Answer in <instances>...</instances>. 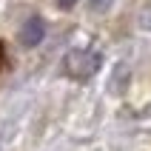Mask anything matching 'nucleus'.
<instances>
[{
	"label": "nucleus",
	"mask_w": 151,
	"mask_h": 151,
	"mask_svg": "<svg viewBox=\"0 0 151 151\" xmlns=\"http://www.w3.org/2000/svg\"><path fill=\"white\" fill-rule=\"evenodd\" d=\"M103 57L97 54V51L91 49H74L66 54V71L74 80H88V77L97 74V68H100Z\"/></svg>",
	"instance_id": "1"
},
{
	"label": "nucleus",
	"mask_w": 151,
	"mask_h": 151,
	"mask_svg": "<svg viewBox=\"0 0 151 151\" xmlns=\"http://www.w3.org/2000/svg\"><path fill=\"white\" fill-rule=\"evenodd\" d=\"M43 37H46V23H43L40 17H32V20H26V23H23V29H20V43H23L26 49L40 46Z\"/></svg>",
	"instance_id": "2"
},
{
	"label": "nucleus",
	"mask_w": 151,
	"mask_h": 151,
	"mask_svg": "<svg viewBox=\"0 0 151 151\" xmlns=\"http://www.w3.org/2000/svg\"><path fill=\"white\" fill-rule=\"evenodd\" d=\"M114 6V0H91V9L94 12H109Z\"/></svg>",
	"instance_id": "3"
},
{
	"label": "nucleus",
	"mask_w": 151,
	"mask_h": 151,
	"mask_svg": "<svg viewBox=\"0 0 151 151\" xmlns=\"http://www.w3.org/2000/svg\"><path fill=\"white\" fill-rule=\"evenodd\" d=\"M74 3H77V0H57V6H60V9H71Z\"/></svg>",
	"instance_id": "4"
},
{
	"label": "nucleus",
	"mask_w": 151,
	"mask_h": 151,
	"mask_svg": "<svg viewBox=\"0 0 151 151\" xmlns=\"http://www.w3.org/2000/svg\"><path fill=\"white\" fill-rule=\"evenodd\" d=\"M0 54H3V49H0Z\"/></svg>",
	"instance_id": "5"
}]
</instances>
